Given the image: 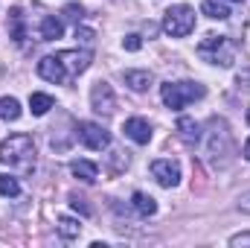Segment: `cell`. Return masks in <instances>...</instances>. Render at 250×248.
<instances>
[{
  "label": "cell",
  "instance_id": "obj_1",
  "mask_svg": "<svg viewBox=\"0 0 250 248\" xmlns=\"http://www.w3.org/2000/svg\"><path fill=\"white\" fill-rule=\"evenodd\" d=\"M0 164L18 167V170H32L35 167V143L29 134H9L0 140Z\"/></svg>",
  "mask_w": 250,
  "mask_h": 248
},
{
  "label": "cell",
  "instance_id": "obj_2",
  "mask_svg": "<svg viewBox=\"0 0 250 248\" xmlns=\"http://www.w3.org/2000/svg\"><path fill=\"white\" fill-rule=\"evenodd\" d=\"M204 94H207V91H204V85H198V82H166V85L160 88V97H163L166 108H172V111H181L184 105L201 99Z\"/></svg>",
  "mask_w": 250,
  "mask_h": 248
},
{
  "label": "cell",
  "instance_id": "obj_3",
  "mask_svg": "<svg viewBox=\"0 0 250 248\" xmlns=\"http://www.w3.org/2000/svg\"><path fill=\"white\" fill-rule=\"evenodd\" d=\"M198 56H201L204 62H209V64L230 67L236 50H233V41H230L227 35H207V38L198 44Z\"/></svg>",
  "mask_w": 250,
  "mask_h": 248
},
{
  "label": "cell",
  "instance_id": "obj_4",
  "mask_svg": "<svg viewBox=\"0 0 250 248\" xmlns=\"http://www.w3.org/2000/svg\"><path fill=\"white\" fill-rule=\"evenodd\" d=\"M163 29H166L172 38L189 35V32L195 29V9H192V6H184V3L166 9V15H163Z\"/></svg>",
  "mask_w": 250,
  "mask_h": 248
},
{
  "label": "cell",
  "instance_id": "obj_5",
  "mask_svg": "<svg viewBox=\"0 0 250 248\" xmlns=\"http://www.w3.org/2000/svg\"><path fill=\"white\" fill-rule=\"evenodd\" d=\"M76 137H79L87 149H93V152H102V149L111 146V134H108L99 123H90V120H82V123L76 125Z\"/></svg>",
  "mask_w": 250,
  "mask_h": 248
},
{
  "label": "cell",
  "instance_id": "obj_6",
  "mask_svg": "<svg viewBox=\"0 0 250 248\" xmlns=\"http://www.w3.org/2000/svg\"><path fill=\"white\" fill-rule=\"evenodd\" d=\"M90 105H93V111L96 114H114V108H117V97H114V88L108 85V82H96L93 88H90Z\"/></svg>",
  "mask_w": 250,
  "mask_h": 248
},
{
  "label": "cell",
  "instance_id": "obj_7",
  "mask_svg": "<svg viewBox=\"0 0 250 248\" xmlns=\"http://www.w3.org/2000/svg\"><path fill=\"white\" fill-rule=\"evenodd\" d=\"M207 152H209L212 158L230 155V131H227V123H224V120H212V131H209Z\"/></svg>",
  "mask_w": 250,
  "mask_h": 248
},
{
  "label": "cell",
  "instance_id": "obj_8",
  "mask_svg": "<svg viewBox=\"0 0 250 248\" xmlns=\"http://www.w3.org/2000/svg\"><path fill=\"white\" fill-rule=\"evenodd\" d=\"M38 76L47 79V82H53V85L70 82V76H67V70H64V64H62L59 56H44V59L38 62Z\"/></svg>",
  "mask_w": 250,
  "mask_h": 248
},
{
  "label": "cell",
  "instance_id": "obj_9",
  "mask_svg": "<svg viewBox=\"0 0 250 248\" xmlns=\"http://www.w3.org/2000/svg\"><path fill=\"white\" fill-rule=\"evenodd\" d=\"M151 175L157 178L160 187H175L181 181V167L175 161H169V158H160V161L151 164Z\"/></svg>",
  "mask_w": 250,
  "mask_h": 248
},
{
  "label": "cell",
  "instance_id": "obj_10",
  "mask_svg": "<svg viewBox=\"0 0 250 248\" xmlns=\"http://www.w3.org/2000/svg\"><path fill=\"white\" fill-rule=\"evenodd\" d=\"M56 56L62 59V64H64V70H67L70 79L79 76V73H84L87 64H90V53H87V50H62V53H56Z\"/></svg>",
  "mask_w": 250,
  "mask_h": 248
},
{
  "label": "cell",
  "instance_id": "obj_11",
  "mask_svg": "<svg viewBox=\"0 0 250 248\" xmlns=\"http://www.w3.org/2000/svg\"><path fill=\"white\" fill-rule=\"evenodd\" d=\"M125 137H131L134 143H148L151 140V125H148V120H143V117H131V120H125L123 125Z\"/></svg>",
  "mask_w": 250,
  "mask_h": 248
},
{
  "label": "cell",
  "instance_id": "obj_12",
  "mask_svg": "<svg viewBox=\"0 0 250 248\" xmlns=\"http://www.w3.org/2000/svg\"><path fill=\"white\" fill-rule=\"evenodd\" d=\"M123 79H125V85H128L131 91H137V94L148 91V85L154 82V76H151L148 70H125Z\"/></svg>",
  "mask_w": 250,
  "mask_h": 248
},
{
  "label": "cell",
  "instance_id": "obj_13",
  "mask_svg": "<svg viewBox=\"0 0 250 248\" xmlns=\"http://www.w3.org/2000/svg\"><path fill=\"white\" fill-rule=\"evenodd\" d=\"M178 134H181V140H184L187 146H195V143L201 140V125L195 123L192 117H181V120H178Z\"/></svg>",
  "mask_w": 250,
  "mask_h": 248
},
{
  "label": "cell",
  "instance_id": "obj_14",
  "mask_svg": "<svg viewBox=\"0 0 250 248\" xmlns=\"http://www.w3.org/2000/svg\"><path fill=\"white\" fill-rule=\"evenodd\" d=\"M70 173H73L79 181H84V184L96 181V175H99V170H96L93 161H70Z\"/></svg>",
  "mask_w": 250,
  "mask_h": 248
},
{
  "label": "cell",
  "instance_id": "obj_15",
  "mask_svg": "<svg viewBox=\"0 0 250 248\" xmlns=\"http://www.w3.org/2000/svg\"><path fill=\"white\" fill-rule=\"evenodd\" d=\"M62 35H64V24L56 15H47V18L41 21V38H44V41H56V38H62Z\"/></svg>",
  "mask_w": 250,
  "mask_h": 248
},
{
  "label": "cell",
  "instance_id": "obj_16",
  "mask_svg": "<svg viewBox=\"0 0 250 248\" xmlns=\"http://www.w3.org/2000/svg\"><path fill=\"white\" fill-rule=\"evenodd\" d=\"M131 204H134V210H137L140 216H154V213H157V201H154L148 193H134V196H131Z\"/></svg>",
  "mask_w": 250,
  "mask_h": 248
},
{
  "label": "cell",
  "instance_id": "obj_17",
  "mask_svg": "<svg viewBox=\"0 0 250 248\" xmlns=\"http://www.w3.org/2000/svg\"><path fill=\"white\" fill-rule=\"evenodd\" d=\"M18 117H21V102L15 97H0V120L15 123Z\"/></svg>",
  "mask_w": 250,
  "mask_h": 248
},
{
  "label": "cell",
  "instance_id": "obj_18",
  "mask_svg": "<svg viewBox=\"0 0 250 248\" xmlns=\"http://www.w3.org/2000/svg\"><path fill=\"white\" fill-rule=\"evenodd\" d=\"M53 105H56V102H53V97H47V94H29V108H32V114H35V117H44Z\"/></svg>",
  "mask_w": 250,
  "mask_h": 248
},
{
  "label": "cell",
  "instance_id": "obj_19",
  "mask_svg": "<svg viewBox=\"0 0 250 248\" xmlns=\"http://www.w3.org/2000/svg\"><path fill=\"white\" fill-rule=\"evenodd\" d=\"M9 21H12V38H15V44H23L26 29H23V12H21L18 6L9 12Z\"/></svg>",
  "mask_w": 250,
  "mask_h": 248
},
{
  "label": "cell",
  "instance_id": "obj_20",
  "mask_svg": "<svg viewBox=\"0 0 250 248\" xmlns=\"http://www.w3.org/2000/svg\"><path fill=\"white\" fill-rule=\"evenodd\" d=\"M201 12H204L207 18H212V21H227V18H230V9H227L224 3H215V0H207V3L201 6Z\"/></svg>",
  "mask_w": 250,
  "mask_h": 248
},
{
  "label": "cell",
  "instance_id": "obj_21",
  "mask_svg": "<svg viewBox=\"0 0 250 248\" xmlns=\"http://www.w3.org/2000/svg\"><path fill=\"white\" fill-rule=\"evenodd\" d=\"M59 234H62L64 240H76V237L82 234V225H79L76 219H70V216H62V219H59Z\"/></svg>",
  "mask_w": 250,
  "mask_h": 248
},
{
  "label": "cell",
  "instance_id": "obj_22",
  "mask_svg": "<svg viewBox=\"0 0 250 248\" xmlns=\"http://www.w3.org/2000/svg\"><path fill=\"white\" fill-rule=\"evenodd\" d=\"M0 196H6V198L21 196V184H18V178H12V175L0 173Z\"/></svg>",
  "mask_w": 250,
  "mask_h": 248
},
{
  "label": "cell",
  "instance_id": "obj_23",
  "mask_svg": "<svg viewBox=\"0 0 250 248\" xmlns=\"http://www.w3.org/2000/svg\"><path fill=\"white\" fill-rule=\"evenodd\" d=\"M64 18H70V21L79 24V21L84 18V9H82L79 3H67V6H64Z\"/></svg>",
  "mask_w": 250,
  "mask_h": 248
},
{
  "label": "cell",
  "instance_id": "obj_24",
  "mask_svg": "<svg viewBox=\"0 0 250 248\" xmlns=\"http://www.w3.org/2000/svg\"><path fill=\"white\" fill-rule=\"evenodd\" d=\"M70 204H73V210H79L82 216H90V204H87L84 198H79V196H70Z\"/></svg>",
  "mask_w": 250,
  "mask_h": 248
},
{
  "label": "cell",
  "instance_id": "obj_25",
  "mask_svg": "<svg viewBox=\"0 0 250 248\" xmlns=\"http://www.w3.org/2000/svg\"><path fill=\"white\" fill-rule=\"evenodd\" d=\"M123 47H125V50H131V53H137V50L143 47V41H140V35H125Z\"/></svg>",
  "mask_w": 250,
  "mask_h": 248
},
{
  "label": "cell",
  "instance_id": "obj_26",
  "mask_svg": "<svg viewBox=\"0 0 250 248\" xmlns=\"http://www.w3.org/2000/svg\"><path fill=\"white\" fill-rule=\"evenodd\" d=\"M239 210H242V213H250V190L239 196Z\"/></svg>",
  "mask_w": 250,
  "mask_h": 248
},
{
  "label": "cell",
  "instance_id": "obj_27",
  "mask_svg": "<svg viewBox=\"0 0 250 248\" xmlns=\"http://www.w3.org/2000/svg\"><path fill=\"white\" fill-rule=\"evenodd\" d=\"M230 246H250V234H236L230 240Z\"/></svg>",
  "mask_w": 250,
  "mask_h": 248
},
{
  "label": "cell",
  "instance_id": "obj_28",
  "mask_svg": "<svg viewBox=\"0 0 250 248\" xmlns=\"http://www.w3.org/2000/svg\"><path fill=\"white\" fill-rule=\"evenodd\" d=\"M76 38H82L84 44H90V41H93V32H90V29H79V26H76Z\"/></svg>",
  "mask_w": 250,
  "mask_h": 248
},
{
  "label": "cell",
  "instance_id": "obj_29",
  "mask_svg": "<svg viewBox=\"0 0 250 248\" xmlns=\"http://www.w3.org/2000/svg\"><path fill=\"white\" fill-rule=\"evenodd\" d=\"M245 158L250 161V137H248V143H245Z\"/></svg>",
  "mask_w": 250,
  "mask_h": 248
},
{
  "label": "cell",
  "instance_id": "obj_30",
  "mask_svg": "<svg viewBox=\"0 0 250 248\" xmlns=\"http://www.w3.org/2000/svg\"><path fill=\"white\" fill-rule=\"evenodd\" d=\"M230 3H245V0H230Z\"/></svg>",
  "mask_w": 250,
  "mask_h": 248
},
{
  "label": "cell",
  "instance_id": "obj_31",
  "mask_svg": "<svg viewBox=\"0 0 250 248\" xmlns=\"http://www.w3.org/2000/svg\"><path fill=\"white\" fill-rule=\"evenodd\" d=\"M248 123H250V111H248Z\"/></svg>",
  "mask_w": 250,
  "mask_h": 248
}]
</instances>
